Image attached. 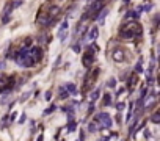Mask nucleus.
<instances>
[{"label":"nucleus","mask_w":160,"mask_h":141,"mask_svg":"<svg viewBox=\"0 0 160 141\" xmlns=\"http://www.w3.org/2000/svg\"><path fill=\"white\" fill-rule=\"evenodd\" d=\"M112 104V96L110 94H105L104 96V105H110Z\"/></svg>","instance_id":"14"},{"label":"nucleus","mask_w":160,"mask_h":141,"mask_svg":"<svg viewBox=\"0 0 160 141\" xmlns=\"http://www.w3.org/2000/svg\"><path fill=\"white\" fill-rule=\"evenodd\" d=\"M0 69H5V61H0Z\"/></svg>","instance_id":"28"},{"label":"nucleus","mask_w":160,"mask_h":141,"mask_svg":"<svg viewBox=\"0 0 160 141\" xmlns=\"http://www.w3.org/2000/svg\"><path fill=\"white\" fill-rule=\"evenodd\" d=\"M28 55L35 60V63L36 61H39L41 58H42V50L39 49V47H32L30 50H28Z\"/></svg>","instance_id":"5"},{"label":"nucleus","mask_w":160,"mask_h":141,"mask_svg":"<svg viewBox=\"0 0 160 141\" xmlns=\"http://www.w3.org/2000/svg\"><path fill=\"white\" fill-rule=\"evenodd\" d=\"M69 28V21L66 19V21H63L61 22V25H60V30H68Z\"/></svg>","instance_id":"13"},{"label":"nucleus","mask_w":160,"mask_h":141,"mask_svg":"<svg viewBox=\"0 0 160 141\" xmlns=\"http://www.w3.org/2000/svg\"><path fill=\"white\" fill-rule=\"evenodd\" d=\"M53 110H55V107L52 105V107H50L49 110H46V111H44V114H49V113H50V111H53Z\"/></svg>","instance_id":"24"},{"label":"nucleus","mask_w":160,"mask_h":141,"mask_svg":"<svg viewBox=\"0 0 160 141\" xmlns=\"http://www.w3.org/2000/svg\"><path fill=\"white\" fill-rule=\"evenodd\" d=\"M107 14H108V10H107V8H102V10L98 13V16H96L98 22H99V24H104V19H105Z\"/></svg>","instance_id":"6"},{"label":"nucleus","mask_w":160,"mask_h":141,"mask_svg":"<svg viewBox=\"0 0 160 141\" xmlns=\"http://www.w3.org/2000/svg\"><path fill=\"white\" fill-rule=\"evenodd\" d=\"M135 24H127L122 30H121V36L122 38H132L133 35H135V27H133Z\"/></svg>","instance_id":"4"},{"label":"nucleus","mask_w":160,"mask_h":141,"mask_svg":"<svg viewBox=\"0 0 160 141\" xmlns=\"http://www.w3.org/2000/svg\"><path fill=\"white\" fill-rule=\"evenodd\" d=\"M102 8H104V2H102V0H96V2L87 10V16H83V17H94V19H96L98 13H99Z\"/></svg>","instance_id":"2"},{"label":"nucleus","mask_w":160,"mask_h":141,"mask_svg":"<svg viewBox=\"0 0 160 141\" xmlns=\"http://www.w3.org/2000/svg\"><path fill=\"white\" fill-rule=\"evenodd\" d=\"M25 119H27V116H25V114H24V113H22V116H21V118H19V122H21V124H22V122H25Z\"/></svg>","instance_id":"23"},{"label":"nucleus","mask_w":160,"mask_h":141,"mask_svg":"<svg viewBox=\"0 0 160 141\" xmlns=\"http://www.w3.org/2000/svg\"><path fill=\"white\" fill-rule=\"evenodd\" d=\"M30 94H32V93H25V94H24V96H22V97H21V100H22V102H24V100H25V99H28V97H30Z\"/></svg>","instance_id":"21"},{"label":"nucleus","mask_w":160,"mask_h":141,"mask_svg":"<svg viewBox=\"0 0 160 141\" xmlns=\"http://www.w3.org/2000/svg\"><path fill=\"white\" fill-rule=\"evenodd\" d=\"M7 102H8V96H5V97L2 99V104H7Z\"/></svg>","instance_id":"27"},{"label":"nucleus","mask_w":160,"mask_h":141,"mask_svg":"<svg viewBox=\"0 0 160 141\" xmlns=\"http://www.w3.org/2000/svg\"><path fill=\"white\" fill-rule=\"evenodd\" d=\"M99 94H101V93H99V90H94V91L91 93V96H90V99H91V102H94V100H96V99L99 97Z\"/></svg>","instance_id":"12"},{"label":"nucleus","mask_w":160,"mask_h":141,"mask_svg":"<svg viewBox=\"0 0 160 141\" xmlns=\"http://www.w3.org/2000/svg\"><path fill=\"white\" fill-rule=\"evenodd\" d=\"M124 107H126V104H124V102H118V105H116L118 111H122V110H124Z\"/></svg>","instance_id":"15"},{"label":"nucleus","mask_w":160,"mask_h":141,"mask_svg":"<svg viewBox=\"0 0 160 141\" xmlns=\"http://www.w3.org/2000/svg\"><path fill=\"white\" fill-rule=\"evenodd\" d=\"M151 119H152V122H158V121H160V116H158V113L152 114V118H151Z\"/></svg>","instance_id":"16"},{"label":"nucleus","mask_w":160,"mask_h":141,"mask_svg":"<svg viewBox=\"0 0 160 141\" xmlns=\"http://www.w3.org/2000/svg\"><path fill=\"white\" fill-rule=\"evenodd\" d=\"M50 97H52V94H50V93H49V91H47V93H46V100H49V99H50Z\"/></svg>","instance_id":"26"},{"label":"nucleus","mask_w":160,"mask_h":141,"mask_svg":"<svg viewBox=\"0 0 160 141\" xmlns=\"http://www.w3.org/2000/svg\"><path fill=\"white\" fill-rule=\"evenodd\" d=\"M66 91L69 93V94H77V88H75V85H72V83H68L66 85Z\"/></svg>","instance_id":"10"},{"label":"nucleus","mask_w":160,"mask_h":141,"mask_svg":"<svg viewBox=\"0 0 160 141\" xmlns=\"http://www.w3.org/2000/svg\"><path fill=\"white\" fill-rule=\"evenodd\" d=\"M112 56H113V60H115V61H118V63H119V61H122V60H124V52H122L121 49H116V50L113 52V55H112Z\"/></svg>","instance_id":"8"},{"label":"nucleus","mask_w":160,"mask_h":141,"mask_svg":"<svg viewBox=\"0 0 160 141\" xmlns=\"http://www.w3.org/2000/svg\"><path fill=\"white\" fill-rule=\"evenodd\" d=\"M101 141H108V136H104V138H102Z\"/></svg>","instance_id":"29"},{"label":"nucleus","mask_w":160,"mask_h":141,"mask_svg":"<svg viewBox=\"0 0 160 141\" xmlns=\"http://www.w3.org/2000/svg\"><path fill=\"white\" fill-rule=\"evenodd\" d=\"M144 136H146V138H151V132H149V130H144Z\"/></svg>","instance_id":"25"},{"label":"nucleus","mask_w":160,"mask_h":141,"mask_svg":"<svg viewBox=\"0 0 160 141\" xmlns=\"http://www.w3.org/2000/svg\"><path fill=\"white\" fill-rule=\"evenodd\" d=\"M88 129H90V132H94V130H96V124H94V122H91Z\"/></svg>","instance_id":"22"},{"label":"nucleus","mask_w":160,"mask_h":141,"mask_svg":"<svg viewBox=\"0 0 160 141\" xmlns=\"http://www.w3.org/2000/svg\"><path fill=\"white\" fill-rule=\"evenodd\" d=\"M94 121H96V122H101L102 127H105V129H110L112 124H113V121H112V118H110L108 113H99V114L94 118Z\"/></svg>","instance_id":"3"},{"label":"nucleus","mask_w":160,"mask_h":141,"mask_svg":"<svg viewBox=\"0 0 160 141\" xmlns=\"http://www.w3.org/2000/svg\"><path fill=\"white\" fill-rule=\"evenodd\" d=\"M16 63H18L19 66H22V67H32V66L35 64V60L28 55V49L22 47V49L18 52V55H16Z\"/></svg>","instance_id":"1"},{"label":"nucleus","mask_w":160,"mask_h":141,"mask_svg":"<svg viewBox=\"0 0 160 141\" xmlns=\"http://www.w3.org/2000/svg\"><path fill=\"white\" fill-rule=\"evenodd\" d=\"M68 130H69V132H74V130H75V122H71L69 127H68Z\"/></svg>","instance_id":"17"},{"label":"nucleus","mask_w":160,"mask_h":141,"mask_svg":"<svg viewBox=\"0 0 160 141\" xmlns=\"http://www.w3.org/2000/svg\"><path fill=\"white\" fill-rule=\"evenodd\" d=\"M124 3H129V0H124Z\"/></svg>","instance_id":"30"},{"label":"nucleus","mask_w":160,"mask_h":141,"mask_svg":"<svg viewBox=\"0 0 160 141\" xmlns=\"http://www.w3.org/2000/svg\"><path fill=\"white\" fill-rule=\"evenodd\" d=\"M8 21H10V14H5V16H3V19H2V22H3V24H7Z\"/></svg>","instance_id":"18"},{"label":"nucleus","mask_w":160,"mask_h":141,"mask_svg":"<svg viewBox=\"0 0 160 141\" xmlns=\"http://www.w3.org/2000/svg\"><path fill=\"white\" fill-rule=\"evenodd\" d=\"M98 36H99V28H98V27H93V28L90 30V33H88V39H90V41H96Z\"/></svg>","instance_id":"7"},{"label":"nucleus","mask_w":160,"mask_h":141,"mask_svg":"<svg viewBox=\"0 0 160 141\" xmlns=\"http://www.w3.org/2000/svg\"><path fill=\"white\" fill-rule=\"evenodd\" d=\"M115 85H116V82H115V79H110V80H108V86H112V88H113Z\"/></svg>","instance_id":"20"},{"label":"nucleus","mask_w":160,"mask_h":141,"mask_svg":"<svg viewBox=\"0 0 160 141\" xmlns=\"http://www.w3.org/2000/svg\"><path fill=\"white\" fill-rule=\"evenodd\" d=\"M68 30H58V39L61 41V42H64L66 41V38H68Z\"/></svg>","instance_id":"9"},{"label":"nucleus","mask_w":160,"mask_h":141,"mask_svg":"<svg viewBox=\"0 0 160 141\" xmlns=\"http://www.w3.org/2000/svg\"><path fill=\"white\" fill-rule=\"evenodd\" d=\"M58 96H60V99H66V97L69 96V93L66 91V88H64V86H61V88L58 90Z\"/></svg>","instance_id":"11"},{"label":"nucleus","mask_w":160,"mask_h":141,"mask_svg":"<svg viewBox=\"0 0 160 141\" xmlns=\"http://www.w3.org/2000/svg\"><path fill=\"white\" fill-rule=\"evenodd\" d=\"M74 52H75V53L80 52V44H74Z\"/></svg>","instance_id":"19"}]
</instances>
